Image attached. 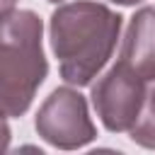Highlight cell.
Here are the masks:
<instances>
[{"label": "cell", "instance_id": "6da1fadb", "mask_svg": "<svg viewBox=\"0 0 155 155\" xmlns=\"http://www.w3.org/2000/svg\"><path fill=\"white\" fill-rule=\"evenodd\" d=\"M124 17L97 0L58 2L48 19V41L65 85H90L114 56Z\"/></svg>", "mask_w": 155, "mask_h": 155}, {"label": "cell", "instance_id": "7a4b0ae2", "mask_svg": "<svg viewBox=\"0 0 155 155\" xmlns=\"http://www.w3.org/2000/svg\"><path fill=\"white\" fill-rule=\"evenodd\" d=\"M48 75L44 22L34 10L0 12V114H27Z\"/></svg>", "mask_w": 155, "mask_h": 155}, {"label": "cell", "instance_id": "3957f363", "mask_svg": "<svg viewBox=\"0 0 155 155\" xmlns=\"http://www.w3.org/2000/svg\"><path fill=\"white\" fill-rule=\"evenodd\" d=\"M34 128L41 140L58 150H78L97 138L87 99L73 85L56 87L41 102L34 116Z\"/></svg>", "mask_w": 155, "mask_h": 155}, {"label": "cell", "instance_id": "277c9868", "mask_svg": "<svg viewBox=\"0 0 155 155\" xmlns=\"http://www.w3.org/2000/svg\"><path fill=\"white\" fill-rule=\"evenodd\" d=\"M148 92V82L128 70L121 61L111 68L102 70L90 82V102L102 121V126L111 133H128L133 126L143 99Z\"/></svg>", "mask_w": 155, "mask_h": 155}, {"label": "cell", "instance_id": "5b68a950", "mask_svg": "<svg viewBox=\"0 0 155 155\" xmlns=\"http://www.w3.org/2000/svg\"><path fill=\"white\" fill-rule=\"evenodd\" d=\"M119 61L145 82H155V7H138L121 36Z\"/></svg>", "mask_w": 155, "mask_h": 155}, {"label": "cell", "instance_id": "8992f818", "mask_svg": "<svg viewBox=\"0 0 155 155\" xmlns=\"http://www.w3.org/2000/svg\"><path fill=\"white\" fill-rule=\"evenodd\" d=\"M128 136H131V140L136 145L155 150V85L148 87L143 107H140L133 126L128 128Z\"/></svg>", "mask_w": 155, "mask_h": 155}, {"label": "cell", "instance_id": "52a82bcc", "mask_svg": "<svg viewBox=\"0 0 155 155\" xmlns=\"http://www.w3.org/2000/svg\"><path fill=\"white\" fill-rule=\"evenodd\" d=\"M10 138H12V131H10L7 116L0 114V153H5V150L10 148Z\"/></svg>", "mask_w": 155, "mask_h": 155}, {"label": "cell", "instance_id": "ba28073f", "mask_svg": "<svg viewBox=\"0 0 155 155\" xmlns=\"http://www.w3.org/2000/svg\"><path fill=\"white\" fill-rule=\"evenodd\" d=\"M17 5V0H0V12H7Z\"/></svg>", "mask_w": 155, "mask_h": 155}, {"label": "cell", "instance_id": "9c48e42d", "mask_svg": "<svg viewBox=\"0 0 155 155\" xmlns=\"http://www.w3.org/2000/svg\"><path fill=\"white\" fill-rule=\"evenodd\" d=\"M109 2H114V5H124V7H131V5H138V2H143V0H109Z\"/></svg>", "mask_w": 155, "mask_h": 155}, {"label": "cell", "instance_id": "30bf717a", "mask_svg": "<svg viewBox=\"0 0 155 155\" xmlns=\"http://www.w3.org/2000/svg\"><path fill=\"white\" fill-rule=\"evenodd\" d=\"M46 2H53V5H58V2H65V0H46Z\"/></svg>", "mask_w": 155, "mask_h": 155}]
</instances>
